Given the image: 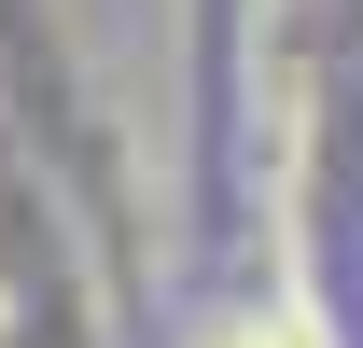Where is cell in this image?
Segmentation results:
<instances>
[{"label": "cell", "mask_w": 363, "mask_h": 348, "mask_svg": "<svg viewBox=\"0 0 363 348\" xmlns=\"http://www.w3.org/2000/svg\"><path fill=\"white\" fill-rule=\"evenodd\" d=\"M224 348H321L308 320H252V335H224Z\"/></svg>", "instance_id": "cell-1"}]
</instances>
